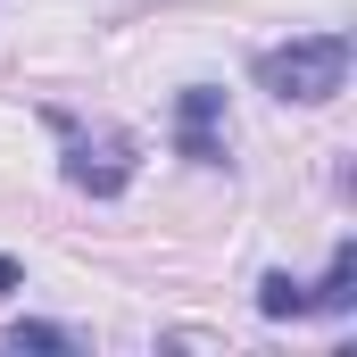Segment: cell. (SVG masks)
Returning a JSON list of instances; mask_svg holds the SVG:
<instances>
[{
    "mask_svg": "<svg viewBox=\"0 0 357 357\" xmlns=\"http://www.w3.org/2000/svg\"><path fill=\"white\" fill-rule=\"evenodd\" d=\"M349 59H357L349 33H291V42L258 50V91L299 100V108H324L333 91L349 84Z\"/></svg>",
    "mask_w": 357,
    "mask_h": 357,
    "instance_id": "obj_1",
    "label": "cell"
},
{
    "mask_svg": "<svg viewBox=\"0 0 357 357\" xmlns=\"http://www.w3.org/2000/svg\"><path fill=\"white\" fill-rule=\"evenodd\" d=\"M17 282H25V266H17V258H0V291H17Z\"/></svg>",
    "mask_w": 357,
    "mask_h": 357,
    "instance_id": "obj_6",
    "label": "cell"
},
{
    "mask_svg": "<svg viewBox=\"0 0 357 357\" xmlns=\"http://www.w3.org/2000/svg\"><path fill=\"white\" fill-rule=\"evenodd\" d=\"M50 125H59V142H67V183H75V191L116 199V191L133 183V133H84L67 108H50Z\"/></svg>",
    "mask_w": 357,
    "mask_h": 357,
    "instance_id": "obj_2",
    "label": "cell"
},
{
    "mask_svg": "<svg viewBox=\"0 0 357 357\" xmlns=\"http://www.w3.org/2000/svg\"><path fill=\"white\" fill-rule=\"evenodd\" d=\"M225 142H233L225 91H216V84H183L175 91V150L191 158V167H225Z\"/></svg>",
    "mask_w": 357,
    "mask_h": 357,
    "instance_id": "obj_3",
    "label": "cell"
},
{
    "mask_svg": "<svg viewBox=\"0 0 357 357\" xmlns=\"http://www.w3.org/2000/svg\"><path fill=\"white\" fill-rule=\"evenodd\" d=\"M349 299H357V241H341L324 282H307V316H349Z\"/></svg>",
    "mask_w": 357,
    "mask_h": 357,
    "instance_id": "obj_4",
    "label": "cell"
},
{
    "mask_svg": "<svg viewBox=\"0 0 357 357\" xmlns=\"http://www.w3.org/2000/svg\"><path fill=\"white\" fill-rule=\"evenodd\" d=\"M8 349H17V357H25V349L67 357V349H75V333H67V324H42V316H25V324H8Z\"/></svg>",
    "mask_w": 357,
    "mask_h": 357,
    "instance_id": "obj_5",
    "label": "cell"
}]
</instances>
